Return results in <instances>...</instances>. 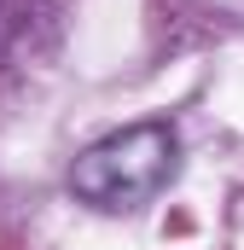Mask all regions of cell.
<instances>
[{
	"instance_id": "obj_1",
	"label": "cell",
	"mask_w": 244,
	"mask_h": 250,
	"mask_svg": "<svg viewBox=\"0 0 244 250\" xmlns=\"http://www.w3.org/2000/svg\"><path fill=\"white\" fill-rule=\"evenodd\" d=\"M181 169V140L169 123H134L122 134L93 140L76 163H70V192L105 215L140 209L175 181Z\"/></svg>"
}]
</instances>
